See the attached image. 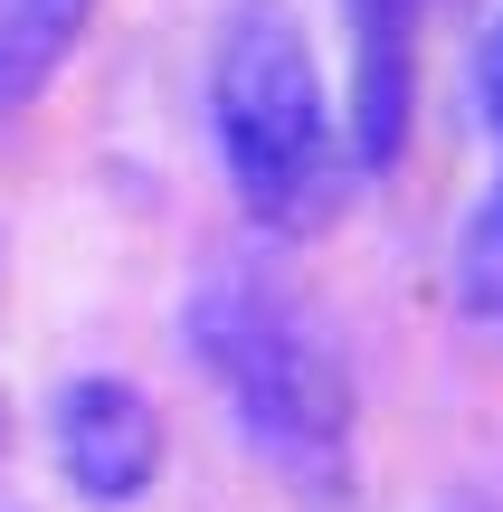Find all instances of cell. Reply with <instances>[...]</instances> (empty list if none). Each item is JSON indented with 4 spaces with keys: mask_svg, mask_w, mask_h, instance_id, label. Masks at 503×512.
<instances>
[{
    "mask_svg": "<svg viewBox=\"0 0 503 512\" xmlns=\"http://www.w3.org/2000/svg\"><path fill=\"white\" fill-rule=\"evenodd\" d=\"M342 19H352V162L390 171L409 152L418 19H428V0H342Z\"/></svg>",
    "mask_w": 503,
    "mask_h": 512,
    "instance_id": "obj_4",
    "label": "cell"
},
{
    "mask_svg": "<svg viewBox=\"0 0 503 512\" xmlns=\"http://www.w3.org/2000/svg\"><path fill=\"white\" fill-rule=\"evenodd\" d=\"M181 332H190V361L219 380L238 437L257 446L295 494L333 503L342 484H352L361 408H352V370H342L323 313L266 266H219V275H200Z\"/></svg>",
    "mask_w": 503,
    "mask_h": 512,
    "instance_id": "obj_1",
    "label": "cell"
},
{
    "mask_svg": "<svg viewBox=\"0 0 503 512\" xmlns=\"http://www.w3.org/2000/svg\"><path fill=\"white\" fill-rule=\"evenodd\" d=\"M456 304L475 332H503V181L475 200L466 238H456Z\"/></svg>",
    "mask_w": 503,
    "mask_h": 512,
    "instance_id": "obj_6",
    "label": "cell"
},
{
    "mask_svg": "<svg viewBox=\"0 0 503 512\" xmlns=\"http://www.w3.org/2000/svg\"><path fill=\"white\" fill-rule=\"evenodd\" d=\"M209 133L238 209L266 238H314L352 190V152H342L333 95H323L314 38L285 0H238L209 48Z\"/></svg>",
    "mask_w": 503,
    "mask_h": 512,
    "instance_id": "obj_2",
    "label": "cell"
},
{
    "mask_svg": "<svg viewBox=\"0 0 503 512\" xmlns=\"http://www.w3.org/2000/svg\"><path fill=\"white\" fill-rule=\"evenodd\" d=\"M57 465H67V484L86 503H133L152 484V465H162V418H152V399L133 380H67L57 389Z\"/></svg>",
    "mask_w": 503,
    "mask_h": 512,
    "instance_id": "obj_3",
    "label": "cell"
},
{
    "mask_svg": "<svg viewBox=\"0 0 503 512\" xmlns=\"http://www.w3.org/2000/svg\"><path fill=\"white\" fill-rule=\"evenodd\" d=\"M86 19H95V0H0V105L48 95V76L67 67Z\"/></svg>",
    "mask_w": 503,
    "mask_h": 512,
    "instance_id": "obj_5",
    "label": "cell"
},
{
    "mask_svg": "<svg viewBox=\"0 0 503 512\" xmlns=\"http://www.w3.org/2000/svg\"><path fill=\"white\" fill-rule=\"evenodd\" d=\"M475 105H485V124H494V143H503V19L485 29V57H475Z\"/></svg>",
    "mask_w": 503,
    "mask_h": 512,
    "instance_id": "obj_7",
    "label": "cell"
}]
</instances>
